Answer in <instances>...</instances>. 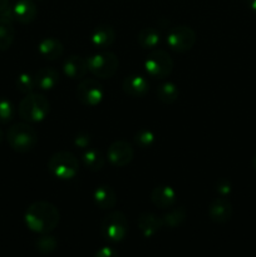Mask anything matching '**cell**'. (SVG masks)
<instances>
[{
	"label": "cell",
	"instance_id": "cell-1",
	"mask_svg": "<svg viewBox=\"0 0 256 257\" xmlns=\"http://www.w3.org/2000/svg\"><path fill=\"white\" fill-rule=\"evenodd\" d=\"M25 223L34 232L47 235L59 223V211L49 202H34L25 212Z\"/></svg>",
	"mask_w": 256,
	"mask_h": 257
},
{
	"label": "cell",
	"instance_id": "cell-2",
	"mask_svg": "<svg viewBox=\"0 0 256 257\" xmlns=\"http://www.w3.org/2000/svg\"><path fill=\"white\" fill-rule=\"evenodd\" d=\"M49 108L50 104L44 95L39 93H29L19 103L18 112L20 118L27 122H40L48 115Z\"/></svg>",
	"mask_w": 256,
	"mask_h": 257
},
{
	"label": "cell",
	"instance_id": "cell-3",
	"mask_svg": "<svg viewBox=\"0 0 256 257\" xmlns=\"http://www.w3.org/2000/svg\"><path fill=\"white\" fill-rule=\"evenodd\" d=\"M7 140L10 147L17 152H28L37 145V132L25 123H17L8 130Z\"/></svg>",
	"mask_w": 256,
	"mask_h": 257
},
{
	"label": "cell",
	"instance_id": "cell-4",
	"mask_svg": "<svg viewBox=\"0 0 256 257\" xmlns=\"http://www.w3.org/2000/svg\"><path fill=\"white\" fill-rule=\"evenodd\" d=\"M102 236L109 242H120L124 240L128 232V221L124 213L113 211L108 213L100 225Z\"/></svg>",
	"mask_w": 256,
	"mask_h": 257
},
{
	"label": "cell",
	"instance_id": "cell-5",
	"mask_svg": "<svg viewBox=\"0 0 256 257\" xmlns=\"http://www.w3.org/2000/svg\"><path fill=\"white\" fill-rule=\"evenodd\" d=\"M49 171L58 178L70 180L74 177L79 170V163L73 153L67 151H60L54 153L48 162Z\"/></svg>",
	"mask_w": 256,
	"mask_h": 257
},
{
	"label": "cell",
	"instance_id": "cell-6",
	"mask_svg": "<svg viewBox=\"0 0 256 257\" xmlns=\"http://www.w3.org/2000/svg\"><path fill=\"white\" fill-rule=\"evenodd\" d=\"M88 70L98 78H110L117 72L118 58L112 52H102L92 55L87 59Z\"/></svg>",
	"mask_w": 256,
	"mask_h": 257
},
{
	"label": "cell",
	"instance_id": "cell-7",
	"mask_svg": "<svg viewBox=\"0 0 256 257\" xmlns=\"http://www.w3.org/2000/svg\"><path fill=\"white\" fill-rule=\"evenodd\" d=\"M146 72L156 79L166 78L173 69V60L165 50H153L145 62Z\"/></svg>",
	"mask_w": 256,
	"mask_h": 257
},
{
	"label": "cell",
	"instance_id": "cell-8",
	"mask_svg": "<svg viewBox=\"0 0 256 257\" xmlns=\"http://www.w3.org/2000/svg\"><path fill=\"white\" fill-rule=\"evenodd\" d=\"M196 42V33L192 28L180 25L173 29L167 35V44L175 52H187L193 47Z\"/></svg>",
	"mask_w": 256,
	"mask_h": 257
},
{
	"label": "cell",
	"instance_id": "cell-9",
	"mask_svg": "<svg viewBox=\"0 0 256 257\" xmlns=\"http://www.w3.org/2000/svg\"><path fill=\"white\" fill-rule=\"evenodd\" d=\"M77 95L80 103L88 107H94L102 102L104 97V89L98 80L84 79L78 85Z\"/></svg>",
	"mask_w": 256,
	"mask_h": 257
},
{
	"label": "cell",
	"instance_id": "cell-10",
	"mask_svg": "<svg viewBox=\"0 0 256 257\" xmlns=\"http://www.w3.org/2000/svg\"><path fill=\"white\" fill-rule=\"evenodd\" d=\"M133 148L127 141L118 140L108 148V160L117 167H124L132 161Z\"/></svg>",
	"mask_w": 256,
	"mask_h": 257
},
{
	"label": "cell",
	"instance_id": "cell-11",
	"mask_svg": "<svg viewBox=\"0 0 256 257\" xmlns=\"http://www.w3.org/2000/svg\"><path fill=\"white\" fill-rule=\"evenodd\" d=\"M208 215L213 222H227L232 216V205L230 201L223 197L215 198L208 206Z\"/></svg>",
	"mask_w": 256,
	"mask_h": 257
},
{
	"label": "cell",
	"instance_id": "cell-12",
	"mask_svg": "<svg viewBox=\"0 0 256 257\" xmlns=\"http://www.w3.org/2000/svg\"><path fill=\"white\" fill-rule=\"evenodd\" d=\"M151 201L156 207L166 210L172 207L173 203L176 202V192L170 186H158L153 188L151 193Z\"/></svg>",
	"mask_w": 256,
	"mask_h": 257
},
{
	"label": "cell",
	"instance_id": "cell-13",
	"mask_svg": "<svg viewBox=\"0 0 256 257\" xmlns=\"http://www.w3.org/2000/svg\"><path fill=\"white\" fill-rule=\"evenodd\" d=\"M163 227L162 217L150 212L141 213L138 218V228L145 237H152Z\"/></svg>",
	"mask_w": 256,
	"mask_h": 257
},
{
	"label": "cell",
	"instance_id": "cell-14",
	"mask_svg": "<svg viewBox=\"0 0 256 257\" xmlns=\"http://www.w3.org/2000/svg\"><path fill=\"white\" fill-rule=\"evenodd\" d=\"M13 14L19 23L28 24L37 17V7L32 0H19L13 7Z\"/></svg>",
	"mask_w": 256,
	"mask_h": 257
},
{
	"label": "cell",
	"instance_id": "cell-15",
	"mask_svg": "<svg viewBox=\"0 0 256 257\" xmlns=\"http://www.w3.org/2000/svg\"><path fill=\"white\" fill-rule=\"evenodd\" d=\"M92 43L97 48H108L115 39V30L109 24L98 25L92 33Z\"/></svg>",
	"mask_w": 256,
	"mask_h": 257
},
{
	"label": "cell",
	"instance_id": "cell-16",
	"mask_svg": "<svg viewBox=\"0 0 256 257\" xmlns=\"http://www.w3.org/2000/svg\"><path fill=\"white\" fill-rule=\"evenodd\" d=\"M63 70H64L65 75L72 79H79V78L84 77L88 70L87 60L78 55H72L64 62Z\"/></svg>",
	"mask_w": 256,
	"mask_h": 257
},
{
	"label": "cell",
	"instance_id": "cell-17",
	"mask_svg": "<svg viewBox=\"0 0 256 257\" xmlns=\"http://www.w3.org/2000/svg\"><path fill=\"white\" fill-rule=\"evenodd\" d=\"M147 80L141 75H130L123 80V90L131 97H142L148 92Z\"/></svg>",
	"mask_w": 256,
	"mask_h": 257
},
{
	"label": "cell",
	"instance_id": "cell-18",
	"mask_svg": "<svg viewBox=\"0 0 256 257\" xmlns=\"http://www.w3.org/2000/svg\"><path fill=\"white\" fill-rule=\"evenodd\" d=\"M94 202L100 210H110L115 206L117 202V196L115 191L110 186H100L94 191Z\"/></svg>",
	"mask_w": 256,
	"mask_h": 257
},
{
	"label": "cell",
	"instance_id": "cell-19",
	"mask_svg": "<svg viewBox=\"0 0 256 257\" xmlns=\"http://www.w3.org/2000/svg\"><path fill=\"white\" fill-rule=\"evenodd\" d=\"M35 85L43 90L53 89L59 82V73L54 68H42L35 74Z\"/></svg>",
	"mask_w": 256,
	"mask_h": 257
},
{
	"label": "cell",
	"instance_id": "cell-20",
	"mask_svg": "<svg viewBox=\"0 0 256 257\" xmlns=\"http://www.w3.org/2000/svg\"><path fill=\"white\" fill-rule=\"evenodd\" d=\"M39 53L43 58L49 60L58 59L62 57L63 52H64V47L62 43L55 38H45L40 42L39 44Z\"/></svg>",
	"mask_w": 256,
	"mask_h": 257
},
{
	"label": "cell",
	"instance_id": "cell-21",
	"mask_svg": "<svg viewBox=\"0 0 256 257\" xmlns=\"http://www.w3.org/2000/svg\"><path fill=\"white\" fill-rule=\"evenodd\" d=\"M138 43L145 49H152L160 43V32L155 28H145L138 33Z\"/></svg>",
	"mask_w": 256,
	"mask_h": 257
},
{
	"label": "cell",
	"instance_id": "cell-22",
	"mask_svg": "<svg viewBox=\"0 0 256 257\" xmlns=\"http://www.w3.org/2000/svg\"><path fill=\"white\" fill-rule=\"evenodd\" d=\"M14 40V28L10 20L0 17V50L10 48Z\"/></svg>",
	"mask_w": 256,
	"mask_h": 257
},
{
	"label": "cell",
	"instance_id": "cell-23",
	"mask_svg": "<svg viewBox=\"0 0 256 257\" xmlns=\"http://www.w3.org/2000/svg\"><path fill=\"white\" fill-rule=\"evenodd\" d=\"M158 99L166 104H172L178 98V89L173 83H163L157 88Z\"/></svg>",
	"mask_w": 256,
	"mask_h": 257
},
{
	"label": "cell",
	"instance_id": "cell-24",
	"mask_svg": "<svg viewBox=\"0 0 256 257\" xmlns=\"http://www.w3.org/2000/svg\"><path fill=\"white\" fill-rule=\"evenodd\" d=\"M82 160L84 165L92 171L102 170L103 166H104V157L97 150H87L83 153Z\"/></svg>",
	"mask_w": 256,
	"mask_h": 257
},
{
	"label": "cell",
	"instance_id": "cell-25",
	"mask_svg": "<svg viewBox=\"0 0 256 257\" xmlns=\"http://www.w3.org/2000/svg\"><path fill=\"white\" fill-rule=\"evenodd\" d=\"M186 210L183 207H177L175 210H171L162 217V222L165 227L176 228L185 221Z\"/></svg>",
	"mask_w": 256,
	"mask_h": 257
},
{
	"label": "cell",
	"instance_id": "cell-26",
	"mask_svg": "<svg viewBox=\"0 0 256 257\" xmlns=\"http://www.w3.org/2000/svg\"><path fill=\"white\" fill-rule=\"evenodd\" d=\"M57 240L53 236H43V237L38 238L37 242H35V247L43 255H49L53 251L57 248Z\"/></svg>",
	"mask_w": 256,
	"mask_h": 257
},
{
	"label": "cell",
	"instance_id": "cell-27",
	"mask_svg": "<svg viewBox=\"0 0 256 257\" xmlns=\"http://www.w3.org/2000/svg\"><path fill=\"white\" fill-rule=\"evenodd\" d=\"M35 87V79L28 73H22L19 77L17 78V88L19 92L24 93V94H29L33 92Z\"/></svg>",
	"mask_w": 256,
	"mask_h": 257
},
{
	"label": "cell",
	"instance_id": "cell-28",
	"mask_svg": "<svg viewBox=\"0 0 256 257\" xmlns=\"http://www.w3.org/2000/svg\"><path fill=\"white\" fill-rule=\"evenodd\" d=\"M135 142L141 148H150L155 143V135L148 130H141L135 135Z\"/></svg>",
	"mask_w": 256,
	"mask_h": 257
},
{
	"label": "cell",
	"instance_id": "cell-29",
	"mask_svg": "<svg viewBox=\"0 0 256 257\" xmlns=\"http://www.w3.org/2000/svg\"><path fill=\"white\" fill-rule=\"evenodd\" d=\"M14 117V107L12 102L5 98H0V123H8Z\"/></svg>",
	"mask_w": 256,
	"mask_h": 257
},
{
	"label": "cell",
	"instance_id": "cell-30",
	"mask_svg": "<svg viewBox=\"0 0 256 257\" xmlns=\"http://www.w3.org/2000/svg\"><path fill=\"white\" fill-rule=\"evenodd\" d=\"M90 143V136L85 132H80L75 136L74 138V145L78 146L80 148L88 147Z\"/></svg>",
	"mask_w": 256,
	"mask_h": 257
},
{
	"label": "cell",
	"instance_id": "cell-31",
	"mask_svg": "<svg viewBox=\"0 0 256 257\" xmlns=\"http://www.w3.org/2000/svg\"><path fill=\"white\" fill-rule=\"evenodd\" d=\"M94 257H119V253L113 247H102L95 252Z\"/></svg>",
	"mask_w": 256,
	"mask_h": 257
},
{
	"label": "cell",
	"instance_id": "cell-32",
	"mask_svg": "<svg viewBox=\"0 0 256 257\" xmlns=\"http://www.w3.org/2000/svg\"><path fill=\"white\" fill-rule=\"evenodd\" d=\"M216 190H217V192L220 193V195H222V196L227 195V193H230V191H231L230 182L226 180H221L220 182L217 183V188H216Z\"/></svg>",
	"mask_w": 256,
	"mask_h": 257
},
{
	"label": "cell",
	"instance_id": "cell-33",
	"mask_svg": "<svg viewBox=\"0 0 256 257\" xmlns=\"http://www.w3.org/2000/svg\"><path fill=\"white\" fill-rule=\"evenodd\" d=\"M9 7V0H0V13L4 12Z\"/></svg>",
	"mask_w": 256,
	"mask_h": 257
},
{
	"label": "cell",
	"instance_id": "cell-34",
	"mask_svg": "<svg viewBox=\"0 0 256 257\" xmlns=\"http://www.w3.org/2000/svg\"><path fill=\"white\" fill-rule=\"evenodd\" d=\"M250 7L253 12H256V0H250Z\"/></svg>",
	"mask_w": 256,
	"mask_h": 257
},
{
	"label": "cell",
	"instance_id": "cell-35",
	"mask_svg": "<svg viewBox=\"0 0 256 257\" xmlns=\"http://www.w3.org/2000/svg\"><path fill=\"white\" fill-rule=\"evenodd\" d=\"M252 165H253V167H255V170H256V155L253 156V160H252Z\"/></svg>",
	"mask_w": 256,
	"mask_h": 257
},
{
	"label": "cell",
	"instance_id": "cell-36",
	"mask_svg": "<svg viewBox=\"0 0 256 257\" xmlns=\"http://www.w3.org/2000/svg\"><path fill=\"white\" fill-rule=\"evenodd\" d=\"M2 141H3V131L0 130V143H2Z\"/></svg>",
	"mask_w": 256,
	"mask_h": 257
}]
</instances>
